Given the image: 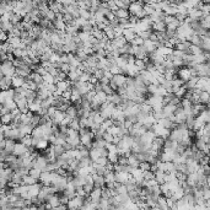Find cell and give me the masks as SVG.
Here are the masks:
<instances>
[{
    "label": "cell",
    "mask_w": 210,
    "mask_h": 210,
    "mask_svg": "<svg viewBox=\"0 0 210 210\" xmlns=\"http://www.w3.org/2000/svg\"><path fill=\"white\" fill-rule=\"evenodd\" d=\"M92 141H93V133L92 132H87L82 135H80V144L86 148L87 150H91V146H92Z\"/></svg>",
    "instance_id": "6da1fadb"
},
{
    "label": "cell",
    "mask_w": 210,
    "mask_h": 210,
    "mask_svg": "<svg viewBox=\"0 0 210 210\" xmlns=\"http://www.w3.org/2000/svg\"><path fill=\"white\" fill-rule=\"evenodd\" d=\"M143 6H144V3L143 2H134V3H130V5L128 6V13L130 16H137L141 10H143Z\"/></svg>",
    "instance_id": "7a4b0ae2"
},
{
    "label": "cell",
    "mask_w": 210,
    "mask_h": 210,
    "mask_svg": "<svg viewBox=\"0 0 210 210\" xmlns=\"http://www.w3.org/2000/svg\"><path fill=\"white\" fill-rule=\"evenodd\" d=\"M47 165H48V161H47V159H46L43 155H39V156L33 161V168L41 170L42 172H44V171H46Z\"/></svg>",
    "instance_id": "3957f363"
},
{
    "label": "cell",
    "mask_w": 210,
    "mask_h": 210,
    "mask_svg": "<svg viewBox=\"0 0 210 210\" xmlns=\"http://www.w3.org/2000/svg\"><path fill=\"white\" fill-rule=\"evenodd\" d=\"M143 47H144V49H145V52L148 53V54H150V53H154L155 51H156V48L157 47H160V43L159 42H151V41H144V43H143Z\"/></svg>",
    "instance_id": "277c9868"
},
{
    "label": "cell",
    "mask_w": 210,
    "mask_h": 210,
    "mask_svg": "<svg viewBox=\"0 0 210 210\" xmlns=\"http://www.w3.org/2000/svg\"><path fill=\"white\" fill-rule=\"evenodd\" d=\"M129 179V173H126V172H118V173H114V182L119 183V184H126Z\"/></svg>",
    "instance_id": "5b68a950"
},
{
    "label": "cell",
    "mask_w": 210,
    "mask_h": 210,
    "mask_svg": "<svg viewBox=\"0 0 210 210\" xmlns=\"http://www.w3.org/2000/svg\"><path fill=\"white\" fill-rule=\"evenodd\" d=\"M27 151V148H25L21 143H15V146H14V151H13V155H15L16 157H21L25 152Z\"/></svg>",
    "instance_id": "8992f818"
},
{
    "label": "cell",
    "mask_w": 210,
    "mask_h": 210,
    "mask_svg": "<svg viewBox=\"0 0 210 210\" xmlns=\"http://www.w3.org/2000/svg\"><path fill=\"white\" fill-rule=\"evenodd\" d=\"M122 36L124 37V39L127 41V43H132V42H133V39L137 37V35L134 33L133 28H124V30H123Z\"/></svg>",
    "instance_id": "52a82bcc"
},
{
    "label": "cell",
    "mask_w": 210,
    "mask_h": 210,
    "mask_svg": "<svg viewBox=\"0 0 210 210\" xmlns=\"http://www.w3.org/2000/svg\"><path fill=\"white\" fill-rule=\"evenodd\" d=\"M126 77L127 76H124L123 74H118V75H114L113 77H112V82L117 86V87H121V86H124L126 85Z\"/></svg>",
    "instance_id": "ba28073f"
},
{
    "label": "cell",
    "mask_w": 210,
    "mask_h": 210,
    "mask_svg": "<svg viewBox=\"0 0 210 210\" xmlns=\"http://www.w3.org/2000/svg\"><path fill=\"white\" fill-rule=\"evenodd\" d=\"M64 117H65V113H64V112H60V111H58V110H57V112H55V113H54V116L52 117V122H53V124L59 126V124L62 123V121L64 119Z\"/></svg>",
    "instance_id": "9c48e42d"
},
{
    "label": "cell",
    "mask_w": 210,
    "mask_h": 210,
    "mask_svg": "<svg viewBox=\"0 0 210 210\" xmlns=\"http://www.w3.org/2000/svg\"><path fill=\"white\" fill-rule=\"evenodd\" d=\"M53 28H54L55 31H59V32H65L66 25L64 24L63 20H54V21H53Z\"/></svg>",
    "instance_id": "30bf717a"
},
{
    "label": "cell",
    "mask_w": 210,
    "mask_h": 210,
    "mask_svg": "<svg viewBox=\"0 0 210 210\" xmlns=\"http://www.w3.org/2000/svg\"><path fill=\"white\" fill-rule=\"evenodd\" d=\"M14 146H15V141H14V140L5 139V145H4V149H3V150H4L6 154L11 155L13 151H14Z\"/></svg>",
    "instance_id": "8fae6325"
},
{
    "label": "cell",
    "mask_w": 210,
    "mask_h": 210,
    "mask_svg": "<svg viewBox=\"0 0 210 210\" xmlns=\"http://www.w3.org/2000/svg\"><path fill=\"white\" fill-rule=\"evenodd\" d=\"M65 116L69 117L70 119L77 118V110H76V107L74 106V104H71V106L68 107V110L65 111Z\"/></svg>",
    "instance_id": "7c38bea8"
},
{
    "label": "cell",
    "mask_w": 210,
    "mask_h": 210,
    "mask_svg": "<svg viewBox=\"0 0 210 210\" xmlns=\"http://www.w3.org/2000/svg\"><path fill=\"white\" fill-rule=\"evenodd\" d=\"M209 99H210V95H209V92H206V91H201V92L199 93V103L204 104V106H208V104H209Z\"/></svg>",
    "instance_id": "4fadbf2b"
},
{
    "label": "cell",
    "mask_w": 210,
    "mask_h": 210,
    "mask_svg": "<svg viewBox=\"0 0 210 210\" xmlns=\"http://www.w3.org/2000/svg\"><path fill=\"white\" fill-rule=\"evenodd\" d=\"M205 126V123H204V121L199 117V116H197L195 118H194V123H193V129L192 130H194V132H197V130H200L203 127Z\"/></svg>",
    "instance_id": "5bb4252c"
},
{
    "label": "cell",
    "mask_w": 210,
    "mask_h": 210,
    "mask_svg": "<svg viewBox=\"0 0 210 210\" xmlns=\"http://www.w3.org/2000/svg\"><path fill=\"white\" fill-rule=\"evenodd\" d=\"M151 31L152 32H165L166 31V25L163 22H156L151 25Z\"/></svg>",
    "instance_id": "9a60e30c"
},
{
    "label": "cell",
    "mask_w": 210,
    "mask_h": 210,
    "mask_svg": "<svg viewBox=\"0 0 210 210\" xmlns=\"http://www.w3.org/2000/svg\"><path fill=\"white\" fill-rule=\"evenodd\" d=\"M24 84H25L24 77H20V76H16V75L13 77V87L14 88H20V87L24 86Z\"/></svg>",
    "instance_id": "2e32d148"
},
{
    "label": "cell",
    "mask_w": 210,
    "mask_h": 210,
    "mask_svg": "<svg viewBox=\"0 0 210 210\" xmlns=\"http://www.w3.org/2000/svg\"><path fill=\"white\" fill-rule=\"evenodd\" d=\"M0 122L3 126H11L13 124V116L10 113H6L4 116H0Z\"/></svg>",
    "instance_id": "e0dca14e"
},
{
    "label": "cell",
    "mask_w": 210,
    "mask_h": 210,
    "mask_svg": "<svg viewBox=\"0 0 210 210\" xmlns=\"http://www.w3.org/2000/svg\"><path fill=\"white\" fill-rule=\"evenodd\" d=\"M93 38H96L97 41H99V39H102L103 37H104V33H103V31H101V30H98L96 26L95 27H92V31H91V33H90Z\"/></svg>",
    "instance_id": "ac0fdd59"
},
{
    "label": "cell",
    "mask_w": 210,
    "mask_h": 210,
    "mask_svg": "<svg viewBox=\"0 0 210 210\" xmlns=\"http://www.w3.org/2000/svg\"><path fill=\"white\" fill-rule=\"evenodd\" d=\"M36 183H38V181L37 179H35L33 177H31V176H24L22 177V184L21 186H33V184H36Z\"/></svg>",
    "instance_id": "d6986e66"
},
{
    "label": "cell",
    "mask_w": 210,
    "mask_h": 210,
    "mask_svg": "<svg viewBox=\"0 0 210 210\" xmlns=\"http://www.w3.org/2000/svg\"><path fill=\"white\" fill-rule=\"evenodd\" d=\"M114 16L117 17V19H128L130 15H129V13H128V10H123V9H118L116 13H114Z\"/></svg>",
    "instance_id": "ffe728a7"
},
{
    "label": "cell",
    "mask_w": 210,
    "mask_h": 210,
    "mask_svg": "<svg viewBox=\"0 0 210 210\" xmlns=\"http://www.w3.org/2000/svg\"><path fill=\"white\" fill-rule=\"evenodd\" d=\"M81 99V95L75 90V88H71V97H70V102H71V104H74V103H76L77 101H80Z\"/></svg>",
    "instance_id": "44dd1931"
},
{
    "label": "cell",
    "mask_w": 210,
    "mask_h": 210,
    "mask_svg": "<svg viewBox=\"0 0 210 210\" xmlns=\"http://www.w3.org/2000/svg\"><path fill=\"white\" fill-rule=\"evenodd\" d=\"M198 116L204 121V123H205V124H209V122H210V113H209V110H208V108H206V110H204V111H201Z\"/></svg>",
    "instance_id": "7402d4cb"
},
{
    "label": "cell",
    "mask_w": 210,
    "mask_h": 210,
    "mask_svg": "<svg viewBox=\"0 0 210 210\" xmlns=\"http://www.w3.org/2000/svg\"><path fill=\"white\" fill-rule=\"evenodd\" d=\"M199 24H200V27H201L203 30H209V27H210V15L203 17V19L200 20Z\"/></svg>",
    "instance_id": "603a6c76"
},
{
    "label": "cell",
    "mask_w": 210,
    "mask_h": 210,
    "mask_svg": "<svg viewBox=\"0 0 210 210\" xmlns=\"http://www.w3.org/2000/svg\"><path fill=\"white\" fill-rule=\"evenodd\" d=\"M49 146V143L47 141V140H44V139H41L37 144H36V149H38V150H42V151H44V150H47V148Z\"/></svg>",
    "instance_id": "cb8c5ba5"
},
{
    "label": "cell",
    "mask_w": 210,
    "mask_h": 210,
    "mask_svg": "<svg viewBox=\"0 0 210 210\" xmlns=\"http://www.w3.org/2000/svg\"><path fill=\"white\" fill-rule=\"evenodd\" d=\"M183 85H184V84H183ZM186 92H187L186 87H184V86H182V87H179V88L173 93V96H174L176 98H178V99H182V98L186 96Z\"/></svg>",
    "instance_id": "d4e9b609"
},
{
    "label": "cell",
    "mask_w": 210,
    "mask_h": 210,
    "mask_svg": "<svg viewBox=\"0 0 210 210\" xmlns=\"http://www.w3.org/2000/svg\"><path fill=\"white\" fill-rule=\"evenodd\" d=\"M114 64H116L119 69H123V68H126V66L128 65V64H127V60H126L122 55H121V57H118V58L114 60Z\"/></svg>",
    "instance_id": "484cf974"
},
{
    "label": "cell",
    "mask_w": 210,
    "mask_h": 210,
    "mask_svg": "<svg viewBox=\"0 0 210 210\" xmlns=\"http://www.w3.org/2000/svg\"><path fill=\"white\" fill-rule=\"evenodd\" d=\"M36 85H39V84H42L43 82V79H42V76L41 75H38V74H36V73H31V75L28 76Z\"/></svg>",
    "instance_id": "4316f807"
},
{
    "label": "cell",
    "mask_w": 210,
    "mask_h": 210,
    "mask_svg": "<svg viewBox=\"0 0 210 210\" xmlns=\"http://www.w3.org/2000/svg\"><path fill=\"white\" fill-rule=\"evenodd\" d=\"M68 128H70V129H73V130L79 132V129H80V126H79V118H74V119H71V121H70V123H69V126H68Z\"/></svg>",
    "instance_id": "83f0119b"
},
{
    "label": "cell",
    "mask_w": 210,
    "mask_h": 210,
    "mask_svg": "<svg viewBox=\"0 0 210 210\" xmlns=\"http://www.w3.org/2000/svg\"><path fill=\"white\" fill-rule=\"evenodd\" d=\"M41 173H42V171L41 170H37V168H31L30 171H28V176H31V177H33L35 179H39V177H41Z\"/></svg>",
    "instance_id": "f1b7e54d"
},
{
    "label": "cell",
    "mask_w": 210,
    "mask_h": 210,
    "mask_svg": "<svg viewBox=\"0 0 210 210\" xmlns=\"http://www.w3.org/2000/svg\"><path fill=\"white\" fill-rule=\"evenodd\" d=\"M77 32H79V28H77V27H75L74 25L66 26V28H65V33H68V35H71V36L76 35Z\"/></svg>",
    "instance_id": "f546056e"
},
{
    "label": "cell",
    "mask_w": 210,
    "mask_h": 210,
    "mask_svg": "<svg viewBox=\"0 0 210 210\" xmlns=\"http://www.w3.org/2000/svg\"><path fill=\"white\" fill-rule=\"evenodd\" d=\"M77 36H79V38H80V41H81L82 43H84V42H87V41L90 39V37H91V35H90V33H87V32H82V31H79Z\"/></svg>",
    "instance_id": "4dcf8cb0"
},
{
    "label": "cell",
    "mask_w": 210,
    "mask_h": 210,
    "mask_svg": "<svg viewBox=\"0 0 210 210\" xmlns=\"http://www.w3.org/2000/svg\"><path fill=\"white\" fill-rule=\"evenodd\" d=\"M103 178L106 183H113L114 182V172H107L103 176Z\"/></svg>",
    "instance_id": "1f68e13d"
},
{
    "label": "cell",
    "mask_w": 210,
    "mask_h": 210,
    "mask_svg": "<svg viewBox=\"0 0 210 210\" xmlns=\"http://www.w3.org/2000/svg\"><path fill=\"white\" fill-rule=\"evenodd\" d=\"M134 65L137 66V69L139 70V73H140V71H143V70H145V68H146L145 63H144L143 60H140V59H135V63H134Z\"/></svg>",
    "instance_id": "d6a6232c"
},
{
    "label": "cell",
    "mask_w": 210,
    "mask_h": 210,
    "mask_svg": "<svg viewBox=\"0 0 210 210\" xmlns=\"http://www.w3.org/2000/svg\"><path fill=\"white\" fill-rule=\"evenodd\" d=\"M90 76H91V74H88V73H81V75L79 76V79H77V81L79 82H88V79H90Z\"/></svg>",
    "instance_id": "836d02e7"
},
{
    "label": "cell",
    "mask_w": 210,
    "mask_h": 210,
    "mask_svg": "<svg viewBox=\"0 0 210 210\" xmlns=\"http://www.w3.org/2000/svg\"><path fill=\"white\" fill-rule=\"evenodd\" d=\"M42 79H43V82H46V84H54V85H55V80H54V77H53L52 75H49L48 73H47L46 75H43V76H42Z\"/></svg>",
    "instance_id": "e575fe53"
},
{
    "label": "cell",
    "mask_w": 210,
    "mask_h": 210,
    "mask_svg": "<svg viewBox=\"0 0 210 210\" xmlns=\"http://www.w3.org/2000/svg\"><path fill=\"white\" fill-rule=\"evenodd\" d=\"M53 146H54V154H55L57 157H59L60 155H63L65 152V150H64L63 146H60V145H53Z\"/></svg>",
    "instance_id": "d590c367"
},
{
    "label": "cell",
    "mask_w": 210,
    "mask_h": 210,
    "mask_svg": "<svg viewBox=\"0 0 210 210\" xmlns=\"http://www.w3.org/2000/svg\"><path fill=\"white\" fill-rule=\"evenodd\" d=\"M107 160H108V162H110V163L116 165V163L118 162V155H117V154H108Z\"/></svg>",
    "instance_id": "8d00e7d4"
},
{
    "label": "cell",
    "mask_w": 210,
    "mask_h": 210,
    "mask_svg": "<svg viewBox=\"0 0 210 210\" xmlns=\"http://www.w3.org/2000/svg\"><path fill=\"white\" fill-rule=\"evenodd\" d=\"M44 19H47V20H48V21H51V22H53V21L55 20V14H54L53 11L48 10V11L44 14Z\"/></svg>",
    "instance_id": "74e56055"
},
{
    "label": "cell",
    "mask_w": 210,
    "mask_h": 210,
    "mask_svg": "<svg viewBox=\"0 0 210 210\" xmlns=\"http://www.w3.org/2000/svg\"><path fill=\"white\" fill-rule=\"evenodd\" d=\"M110 71H111V74L114 76V75H118V74H121V69L116 65V64H112L111 66H110V69H108Z\"/></svg>",
    "instance_id": "f35d334b"
},
{
    "label": "cell",
    "mask_w": 210,
    "mask_h": 210,
    "mask_svg": "<svg viewBox=\"0 0 210 210\" xmlns=\"http://www.w3.org/2000/svg\"><path fill=\"white\" fill-rule=\"evenodd\" d=\"M140 111L145 112V113H151V106H149V104L146 102H144L143 104H140Z\"/></svg>",
    "instance_id": "ab89813d"
},
{
    "label": "cell",
    "mask_w": 210,
    "mask_h": 210,
    "mask_svg": "<svg viewBox=\"0 0 210 210\" xmlns=\"http://www.w3.org/2000/svg\"><path fill=\"white\" fill-rule=\"evenodd\" d=\"M95 163H97L98 166L104 167V166L108 163V160H107V157H99V159H97V160L95 161Z\"/></svg>",
    "instance_id": "60d3db41"
},
{
    "label": "cell",
    "mask_w": 210,
    "mask_h": 210,
    "mask_svg": "<svg viewBox=\"0 0 210 210\" xmlns=\"http://www.w3.org/2000/svg\"><path fill=\"white\" fill-rule=\"evenodd\" d=\"M150 166H151V165H150L149 162H140L138 168H140L143 172H146V171H150Z\"/></svg>",
    "instance_id": "b9f144b4"
},
{
    "label": "cell",
    "mask_w": 210,
    "mask_h": 210,
    "mask_svg": "<svg viewBox=\"0 0 210 210\" xmlns=\"http://www.w3.org/2000/svg\"><path fill=\"white\" fill-rule=\"evenodd\" d=\"M66 137H68V138H79V132H76V130H73V129L68 128Z\"/></svg>",
    "instance_id": "7bdbcfd3"
},
{
    "label": "cell",
    "mask_w": 210,
    "mask_h": 210,
    "mask_svg": "<svg viewBox=\"0 0 210 210\" xmlns=\"http://www.w3.org/2000/svg\"><path fill=\"white\" fill-rule=\"evenodd\" d=\"M143 178H144V181H151V179H154V173L151 171L143 172Z\"/></svg>",
    "instance_id": "ee69618b"
},
{
    "label": "cell",
    "mask_w": 210,
    "mask_h": 210,
    "mask_svg": "<svg viewBox=\"0 0 210 210\" xmlns=\"http://www.w3.org/2000/svg\"><path fill=\"white\" fill-rule=\"evenodd\" d=\"M102 139L106 141L107 144H112V141H113V137H112L111 134H108V133H104V134L102 135Z\"/></svg>",
    "instance_id": "f6af8a7d"
},
{
    "label": "cell",
    "mask_w": 210,
    "mask_h": 210,
    "mask_svg": "<svg viewBox=\"0 0 210 210\" xmlns=\"http://www.w3.org/2000/svg\"><path fill=\"white\" fill-rule=\"evenodd\" d=\"M143 43H144V41H143L140 37H138V36H137V37L133 39V42H132L130 44H132V46H137V47H139V46H143Z\"/></svg>",
    "instance_id": "bcb514c9"
},
{
    "label": "cell",
    "mask_w": 210,
    "mask_h": 210,
    "mask_svg": "<svg viewBox=\"0 0 210 210\" xmlns=\"http://www.w3.org/2000/svg\"><path fill=\"white\" fill-rule=\"evenodd\" d=\"M82 188H84L85 194H86V195H90V193H91L92 189H93V186H92V184H84Z\"/></svg>",
    "instance_id": "7dc6e473"
},
{
    "label": "cell",
    "mask_w": 210,
    "mask_h": 210,
    "mask_svg": "<svg viewBox=\"0 0 210 210\" xmlns=\"http://www.w3.org/2000/svg\"><path fill=\"white\" fill-rule=\"evenodd\" d=\"M102 77H104V79H107V80H112V77H113V75L111 74V71L110 70H102Z\"/></svg>",
    "instance_id": "c3c4849f"
},
{
    "label": "cell",
    "mask_w": 210,
    "mask_h": 210,
    "mask_svg": "<svg viewBox=\"0 0 210 210\" xmlns=\"http://www.w3.org/2000/svg\"><path fill=\"white\" fill-rule=\"evenodd\" d=\"M8 38H9V37H8V33H6V32L0 31V44L8 42Z\"/></svg>",
    "instance_id": "681fc988"
},
{
    "label": "cell",
    "mask_w": 210,
    "mask_h": 210,
    "mask_svg": "<svg viewBox=\"0 0 210 210\" xmlns=\"http://www.w3.org/2000/svg\"><path fill=\"white\" fill-rule=\"evenodd\" d=\"M82 32H87V33H91V31H92V26L88 24V22H86L81 28H80Z\"/></svg>",
    "instance_id": "f907efd6"
},
{
    "label": "cell",
    "mask_w": 210,
    "mask_h": 210,
    "mask_svg": "<svg viewBox=\"0 0 210 210\" xmlns=\"http://www.w3.org/2000/svg\"><path fill=\"white\" fill-rule=\"evenodd\" d=\"M92 76H95L97 80H101V79H102V70H99V69H96V70L93 71Z\"/></svg>",
    "instance_id": "816d5d0a"
},
{
    "label": "cell",
    "mask_w": 210,
    "mask_h": 210,
    "mask_svg": "<svg viewBox=\"0 0 210 210\" xmlns=\"http://www.w3.org/2000/svg\"><path fill=\"white\" fill-rule=\"evenodd\" d=\"M70 121H71V119H70L69 117H66V116H65V117H64V119L62 121V123H60L59 126H60V127H68V126H69V123H70Z\"/></svg>",
    "instance_id": "f5cc1de1"
},
{
    "label": "cell",
    "mask_w": 210,
    "mask_h": 210,
    "mask_svg": "<svg viewBox=\"0 0 210 210\" xmlns=\"http://www.w3.org/2000/svg\"><path fill=\"white\" fill-rule=\"evenodd\" d=\"M97 82H98V80H97L95 76H92V75H91V76H90V79H88V84H91V85H96Z\"/></svg>",
    "instance_id": "db71d44e"
},
{
    "label": "cell",
    "mask_w": 210,
    "mask_h": 210,
    "mask_svg": "<svg viewBox=\"0 0 210 210\" xmlns=\"http://www.w3.org/2000/svg\"><path fill=\"white\" fill-rule=\"evenodd\" d=\"M55 20H63V14H60V13L55 14Z\"/></svg>",
    "instance_id": "11a10c76"
},
{
    "label": "cell",
    "mask_w": 210,
    "mask_h": 210,
    "mask_svg": "<svg viewBox=\"0 0 210 210\" xmlns=\"http://www.w3.org/2000/svg\"><path fill=\"white\" fill-rule=\"evenodd\" d=\"M0 53H2V49H0Z\"/></svg>",
    "instance_id": "9f6ffc18"
}]
</instances>
